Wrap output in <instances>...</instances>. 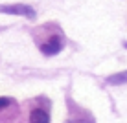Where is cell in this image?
Returning <instances> with one entry per match:
<instances>
[{"label": "cell", "instance_id": "6da1fadb", "mask_svg": "<svg viewBox=\"0 0 127 123\" xmlns=\"http://www.w3.org/2000/svg\"><path fill=\"white\" fill-rule=\"evenodd\" d=\"M0 13L6 15H19V17H28V19H35V9L26 4H11V6H0Z\"/></svg>", "mask_w": 127, "mask_h": 123}, {"label": "cell", "instance_id": "7a4b0ae2", "mask_svg": "<svg viewBox=\"0 0 127 123\" xmlns=\"http://www.w3.org/2000/svg\"><path fill=\"white\" fill-rule=\"evenodd\" d=\"M61 50H63V39L57 37V35H52L46 42L41 44V51L44 55H55V53H59Z\"/></svg>", "mask_w": 127, "mask_h": 123}, {"label": "cell", "instance_id": "3957f363", "mask_svg": "<svg viewBox=\"0 0 127 123\" xmlns=\"http://www.w3.org/2000/svg\"><path fill=\"white\" fill-rule=\"evenodd\" d=\"M30 121L32 123H50V116H48V112L41 110V108H33L32 114H30Z\"/></svg>", "mask_w": 127, "mask_h": 123}, {"label": "cell", "instance_id": "277c9868", "mask_svg": "<svg viewBox=\"0 0 127 123\" xmlns=\"http://www.w3.org/2000/svg\"><path fill=\"white\" fill-rule=\"evenodd\" d=\"M107 83L109 85H125L127 83V70L125 72H120V74H114V75H109Z\"/></svg>", "mask_w": 127, "mask_h": 123}, {"label": "cell", "instance_id": "5b68a950", "mask_svg": "<svg viewBox=\"0 0 127 123\" xmlns=\"http://www.w3.org/2000/svg\"><path fill=\"white\" fill-rule=\"evenodd\" d=\"M13 103V101L9 98H0V110H4V108H7L9 105Z\"/></svg>", "mask_w": 127, "mask_h": 123}]
</instances>
